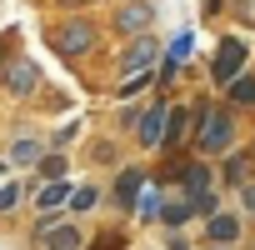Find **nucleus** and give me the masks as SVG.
I'll list each match as a JSON object with an SVG mask.
<instances>
[{
    "label": "nucleus",
    "instance_id": "9b49d317",
    "mask_svg": "<svg viewBox=\"0 0 255 250\" xmlns=\"http://www.w3.org/2000/svg\"><path fill=\"white\" fill-rule=\"evenodd\" d=\"M45 250H85V245H80V230L75 225H55L45 235Z\"/></svg>",
    "mask_w": 255,
    "mask_h": 250
},
{
    "label": "nucleus",
    "instance_id": "f03ea898",
    "mask_svg": "<svg viewBox=\"0 0 255 250\" xmlns=\"http://www.w3.org/2000/svg\"><path fill=\"white\" fill-rule=\"evenodd\" d=\"M245 60H250L245 40H240V35H225V40L215 45V60H210V75H215L220 85H235V80H240V70H245Z\"/></svg>",
    "mask_w": 255,
    "mask_h": 250
},
{
    "label": "nucleus",
    "instance_id": "9d476101",
    "mask_svg": "<svg viewBox=\"0 0 255 250\" xmlns=\"http://www.w3.org/2000/svg\"><path fill=\"white\" fill-rule=\"evenodd\" d=\"M160 220H165L170 230H180L185 220H195V205H190V200H160Z\"/></svg>",
    "mask_w": 255,
    "mask_h": 250
},
{
    "label": "nucleus",
    "instance_id": "aec40b11",
    "mask_svg": "<svg viewBox=\"0 0 255 250\" xmlns=\"http://www.w3.org/2000/svg\"><path fill=\"white\" fill-rule=\"evenodd\" d=\"M85 250H125V240H120V230H105V235H95Z\"/></svg>",
    "mask_w": 255,
    "mask_h": 250
},
{
    "label": "nucleus",
    "instance_id": "1a4fd4ad",
    "mask_svg": "<svg viewBox=\"0 0 255 250\" xmlns=\"http://www.w3.org/2000/svg\"><path fill=\"white\" fill-rule=\"evenodd\" d=\"M205 230H210V240L225 250V245L240 235V220H235V215H210V220H205Z\"/></svg>",
    "mask_w": 255,
    "mask_h": 250
},
{
    "label": "nucleus",
    "instance_id": "a211bd4d",
    "mask_svg": "<svg viewBox=\"0 0 255 250\" xmlns=\"http://www.w3.org/2000/svg\"><path fill=\"white\" fill-rule=\"evenodd\" d=\"M60 175H65V160H60V155H45V160H40V180L50 185V180H60Z\"/></svg>",
    "mask_w": 255,
    "mask_h": 250
},
{
    "label": "nucleus",
    "instance_id": "2eb2a0df",
    "mask_svg": "<svg viewBox=\"0 0 255 250\" xmlns=\"http://www.w3.org/2000/svg\"><path fill=\"white\" fill-rule=\"evenodd\" d=\"M185 55H190V30L170 40V50H165V70H180V60H185Z\"/></svg>",
    "mask_w": 255,
    "mask_h": 250
},
{
    "label": "nucleus",
    "instance_id": "393cba45",
    "mask_svg": "<svg viewBox=\"0 0 255 250\" xmlns=\"http://www.w3.org/2000/svg\"><path fill=\"white\" fill-rule=\"evenodd\" d=\"M205 10H210V15H215V10H220V0H205Z\"/></svg>",
    "mask_w": 255,
    "mask_h": 250
},
{
    "label": "nucleus",
    "instance_id": "423d86ee",
    "mask_svg": "<svg viewBox=\"0 0 255 250\" xmlns=\"http://www.w3.org/2000/svg\"><path fill=\"white\" fill-rule=\"evenodd\" d=\"M165 120H170V105H165V100H155V105H150V110L135 120V140L155 150V145L165 140Z\"/></svg>",
    "mask_w": 255,
    "mask_h": 250
},
{
    "label": "nucleus",
    "instance_id": "b1692460",
    "mask_svg": "<svg viewBox=\"0 0 255 250\" xmlns=\"http://www.w3.org/2000/svg\"><path fill=\"white\" fill-rule=\"evenodd\" d=\"M55 5H90V0H55Z\"/></svg>",
    "mask_w": 255,
    "mask_h": 250
},
{
    "label": "nucleus",
    "instance_id": "6ab92c4d",
    "mask_svg": "<svg viewBox=\"0 0 255 250\" xmlns=\"http://www.w3.org/2000/svg\"><path fill=\"white\" fill-rule=\"evenodd\" d=\"M95 200H100V195H95L90 185H80V190H70V210H75V215H80V210H90Z\"/></svg>",
    "mask_w": 255,
    "mask_h": 250
},
{
    "label": "nucleus",
    "instance_id": "7ed1b4c3",
    "mask_svg": "<svg viewBox=\"0 0 255 250\" xmlns=\"http://www.w3.org/2000/svg\"><path fill=\"white\" fill-rule=\"evenodd\" d=\"M230 145H235V120H230L225 110H210L205 130H200V150H205V155H225Z\"/></svg>",
    "mask_w": 255,
    "mask_h": 250
},
{
    "label": "nucleus",
    "instance_id": "a878e982",
    "mask_svg": "<svg viewBox=\"0 0 255 250\" xmlns=\"http://www.w3.org/2000/svg\"><path fill=\"white\" fill-rule=\"evenodd\" d=\"M0 175H5V160H0Z\"/></svg>",
    "mask_w": 255,
    "mask_h": 250
},
{
    "label": "nucleus",
    "instance_id": "39448f33",
    "mask_svg": "<svg viewBox=\"0 0 255 250\" xmlns=\"http://www.w3.org/2000/svg\"><path fill=\"white\" fill-rule=\"evenodd\" d=\"M35 85H40V60H10V65H5V90H10L15 100L35 95Z\"/></svg>",
    "mask_w": 255,
    "mask_h": 250
},
{
    "label": "nucleus",
    "instance_id": "412c9836",
    "mask_svg": "<svg viewBox=\"0 0 255 250\" xmlns=\"http://www.w3.org/2000/svg\"><path fill=\"white\" fill-rule=\"evenodd\" d=\"M160 200H165L160 190H150V195H140V205H135V210H140V220H150V215H160Z\"/></svg>",
    "mask_w": 255,
    "mask_h": 250
},
{
    "label": "nucleus",
    "instance_id": "f3484780",
    "mask_svg": "<svg viewBox=\"0 0 255 250\" xmlns=\"http://www.w3.org/2000/svg\"><path fill=\"white\" fill-rule=\"evenodd\" d=\"M245 170H250L245 155H230V160H225V180H230V185H245Z\"/></svg>",
    "mask_w": 255,
    "mask_h": 250
},
{
    "label": "nucleus",
    "instance_id": "ddd939ff",
    "mask_svg": "<svg viewBox=\"0 0 255 250\" xmlns=\"http://www.w3.org/2000/svg\"><path fill=\"white\" fill-rule=\"evenodd\" d=\"M70 200V180H50V185H40V210L50 215L55 205H65Z\"/></svg>",
    "mask_w": 255,
    "mask_h": 250
},
{
    "label": "nucleus",
    "instance_id": "cd10ccee",
    "mask_svg": "<svg viewBox=\"0 0 255 250\" xmlns=\"http://www.w3.org/2000/svg\"><path fill=\"white\" fill-rule=\"evenodd\" d=\"M0 45H5V40H0Z\"/></svg>",
    "mask_w": 255,
    "mask_h": 250
},
{
    "label": "nucleus",
    "instance_id": "4be33fe9",
    "mask_svg": "<svg viewBox=\"0 0 255 250\" xmlns=\"http://www.w3.org/2000/svg\"><path fill=\"white\" fill-rule=\"evenodd\" d=\"M15 200H20V185H15V180H5V185H0V210H10Z\"/></svg>",
    "mask_w": 255,
    "mask_h": 250
},
{
    "label": "nucleus",
    "instance_id": "f257e3e1",
    "mask_svg": "<svg viewBox=\"0 0 255 250\" xmlns=\"http://www.w3.org/2000/svg\"><path fill=\"white\" fill-rule=\"evenodd\" d=\"M90 45H95V25H90V20H60V25L50 30V50L65 55V60H80Z\"/></svg>",
    "mask_w": 255,
    "mask_h": 250
},
{
    "label": "nucleus",
    "instance_id": "4468645a",
    "mask_svg": "<svg viewBox=\"0 0 255 250\" xmlns=\"http://www.w3.org/2000/svg\"><path fill=\"white\" fill-rule=\"evenodd\" d=\"M185 130H190V115L175 110V115L165 120V140H160V145H185Z\"/></svg>",
    "mask_w": 255,
    "mask_h": 250
},
{
    "label": "nucleus",
    "instance_id": "f8f14e48",
    "mask_svg": "<svg viewBox=\"0 0 255 250\" xmlns=\"http://www.w3.org/2000/svg\"><path fill=\"white\" fill-rule=\"evenodd\" d=\"M10 160H15V165H40V140H35V135H20V140L10 145Z\"/></svg>",
    "mask_w": 255,
    "mask_h": 250
},
{
    "label": "nucleus",
    "instance_id": "20e7f679",
    "mask_svg": "<svg viewBox=\"0 0 255 250\" xmlns=\"http://www.w3.org/2000/svg\"><path fill=\"white\" fill-rule=\"evenodd\" d=\"M150 20H155V0H125V5L115 10V30L120 35H145L150 30Z\"/></svg>",
    "mask_w": 255,
    "mask_h": 250
},
{
    "label": "nucleus",
    "instance_id": "5701e85b",
    "mask_svg": "<svg viewBox=\"0 0 255 250\" xmlns=\"http://www.w3.org/2000/svg\"><path fill=\"white\" fill-rule=\"evenodd\" d=\"M245 210H255V185H245Z\"/></svg>",
    "mask_w": 255,
    "mask_h": 250
},
{
    "label": "nucleus",
    "instance_id": "6e6552de",
    "mask_svg": "<svg viewBox=\"0 0 255 250\" xmlns=\"http://www.w3.org/2000/svg\"><path fill=\"white\" fill-rule=\"evenodd\" d=\"M140 185H145L140 170H120V180H115V205H120V210L140 205Z\"/></svg>",
    "mask_w": 255,
    "mask_h": 250
},
{
    "label": "nucleus",
    "instance_id": "dca6fc26",
    "mask_svg": "<svg viewBox=\"0 0 255 250\" xmlns=\"http://www.w3.org/2000/svg\"><path fill=\"white\" fill-rule=\"evenodd\" d=\"M230 100H240V105H255V75H240V80L230 85Z\"/></svg>",
    "mask_w": 255,
    "mask_h": 250
},
{
    "label": "nucleus",
    "instance_id": "0eeeda50",
    "mask_svg": "<svg viewBox=\"0 0 255 250\" xmlns=\"http://www.w3.org/2000/svg\"><path fill=\"white\" fill-rule=\"evenodd\" d=\"M155 55H160V45H155V35H140V40H130V50L120 55V70H125V75H145Z\"/></svg>",
    "mask_w": 255,
    "mask_h": 250
},
{
    "label": "nucleus",
    "instance_id": "bb28decb",
    "mask_svg": "<svg viewBox=\"0 0 255 250\" xmlns=\"http://www.w3.org/2000/svg\"><path fill=\"white\" fill-rule=\"evenodd\" d=\"M210 250H220V245H210Z\"/></svg>",
    "mask_w": 255,
    "mask_h": 250
}]
</instances>
